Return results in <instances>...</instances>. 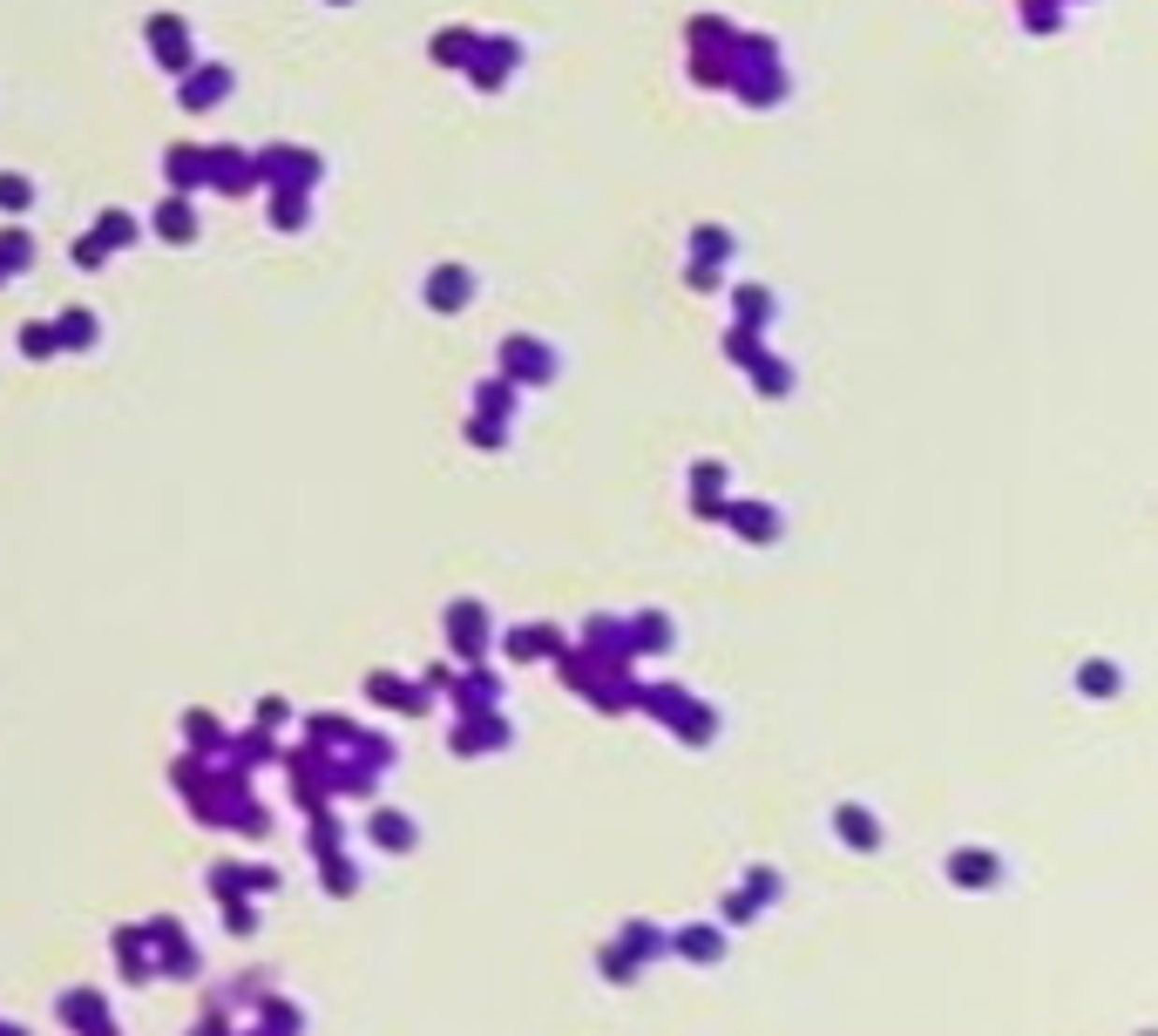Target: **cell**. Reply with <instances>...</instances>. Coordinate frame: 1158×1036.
<instances>
[{
    "label": "cell",
    "instance_id": "obj_1",
    "mask_svg": "<svg viewBox=\"0 0 1158 1036\" xmlns=\"http://www.w3.org/2000/svg\"><path fill=\"white\" fill-rule=\"evenodd\" d=\"M150 35H156V54H163V62H190V21L156 14V21H150Z\"/></svg>",
    "mask_w": 1158,
    "mask_h": 1036
},
{
    "label": "cell",
    "instance_id": "obj_2",
    "mask_svg": "<svg viewBox=\"0 0 1158 1036\" xmlns=\"http://www.w3.org/2000/svg\"><path fill=\"white\" fill-rule=\"evenodd\" d=\"M211 89H224V68H217V62H211V68H197V75L183 81V95H190V102H211Z\"/></svg>",
    "mask_w": 1158,
    "mask_h": 1036
}]
</instances>
